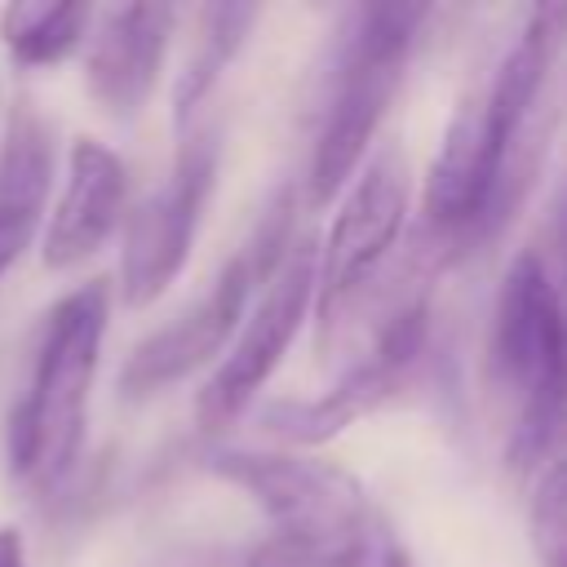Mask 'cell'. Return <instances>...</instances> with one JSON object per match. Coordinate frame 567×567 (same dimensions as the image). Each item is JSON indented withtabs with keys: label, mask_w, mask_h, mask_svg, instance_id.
I'll list each match as a JSON object with an SVG mask.
<instances>
[{
	"label": "cell",
	"mask_w": 567,
	"mask_h": 567,
	"mask_svg": "<svg viewBox=\"0 0 567 567\" xmlns=\"http://www.w3.org/2000/svg\"><path fill=\"white\" fill-rule=\"evenodd\" d=\"M111 319L106 279L71 288L44 319L27 394L13 403L4 425L9 474L35 492H58L84 452V408L102 363Z\"/></svg>",
	"instance_id": "cell-1"
},
{
	"label": "cell",
	"mask_w": 567,
	"mask_h": 567,
	"mask_svg": "<svg viewBox=\"0 0 567 567\" xmlns=\"http://www.w3.org/2000/svg\"><path fill=\"white\" fill-rule=\"evenodd\" d=\"M425 4H354L346 9L315 97V128L306 155V199L328 204L363 159L381 115L412 58Z\"/></svg>",
	"instance_id": "cell-2"
},
{
	"label": "cell",
	"mask_w": 567,
	"mask_h": 567,
	"mask_svg": "<svg viewBox=\"0 0 567 567\" xmlns=\"http://www.w3.org/2000/svg\"><path fill=\"white\" fill-rule=\"evenodd\" d=\"M487 377L509 408V465L532 470L558 456V412L567 390V315L558 270L545 248H523L496 292Z\"/></svg>",
	"instance_id": "cell-3"
},
{
	"label": "cell",
	"mask_w": 567,
	"mask_h": 567,
	"mask_svg": "<svg viewBox=\"0 0 567 567\" xmlns=\"http://www.w3.org/2000/svg\"><path fill=\"white\" fill-rule=\"evenodd\" d=\"M204 465L244 487L270 518L275 536L257 554V567H346L377 523L363 483L332 461L217 447Z\"/></svg>",
	"instance_id": "cell-4"
},
{
	"label": "cell",
	"mask_w": 567,
	"mask_h": 567,
	"mask_svg": "<svg viewBox=\"0 0 567 567\" xmlns=\"http://www.w3.org/2000/svg\"><path fill=\"white\" fill-rule=\"evenodd\" d=\"M292 208H297L292 186H279L270 195V204L261 208L257 226L248 230V239L217 270V279L204 288V297L190 301L173 323L155 328L146 341L133 346V354L120 368V394L124 399L159 394L164 385L190 377L213 354H221V346L244 323V310H248L252 288H261L279 270L284 252L292 248L288 244L292 239Z\"/></svg>",
	"instance_id": "cell-5"
},
{
	"label": "cell",
	"mask_w": 567,
	"mask_h": 567,
	"mask_svg": "<svg viewBox=\"0 0 567 567\" xmlns=\"http://www.w3.org/2000/svg\"><path fill=\"white\" fill-rule=\"evenodd\" d=\"M408 164L394 146L377 151L368 168L354 177L315 270V319H319V346L328 350L346 323V310L359 306L363 288L377 279L385 252L394 248L403 217H408Z\"/></svg>",
	"instance_id": "cell-6"
},
{
	"label": "cell",
	"mask_w": 567,
	"mask_h": 567,
	"mask_svg": "<svg viewBox=\"0 0 567 567\" xmlns=\"http://www.w3.org/2000/svg\"><path fill=\"white\" fill-rule=\"evenodd\" d=\"M430 341V292L412 288L408 297H399L377 328L372 350L350 363L323 394L315 399H279L261 412V425L297 447H319L328 439H337L346 425L363 421L368 412H377L421 363Z\"/></svg>",
	"instance_id": "cell-7"
},
{
	"label": "cell",
	"mask_w": 567,
	"mask_h": 567,
	"mask_svg": "<svg viewBox=\"0 0 567 567\" xmlns=\"http://www.w3.org/2000/svg\"><path fill=\"white\" fill-rule=\"evenodd\" d=\"M217 128H199L182 142L173 173L128 213L124 221V248H120V297L124 306L142 310L168 292V284L182 275L204 204L217 182Z\"/></svg>",
	"instance_id": "cell-8"
},
{
	"label": "cell",
	"mask_w": 567,
	"mask_h": 567,
	"mask_svg": "<svg viewBox=\"0 0 567 567\" xmlns=\"http://www.w3.org/2000/svg\"><path fill=\"white\" fill-rule=\"evenodd\" d=\"M315 270H319V248L301 239L284 252L279 270L266 279V292L257 297L230 354L213 368V377L204 381V390L195 399V416L208 434L226 430L248 408V399L270 381L279 359L288 354V346L315 301Z\"/></svg>",
	"instance_id": "cell-9"
},
{
	"label": "cell",
	"mask_w": 567,
	"mask_h": 567,
	"mask_svg": "<svg viewBox=\"0 0 567 567\" xmlns=\"http://www.w3.org/2000/svg\"><path fill=\"white\" fill-rule=\"evenodd\" d=\"M173 22L177 13L168 4H115L89 27L84 89L111 120L128 124L151 102Z\"/></svg>",
	"instance_id": "cell-10"
},
{
	"label": "cell",
	"mask_w": 567,
	"mask_h": 567,
	"mask_svg": "<svg viewBox=\"0 0 567 567\" xmlns=\"http://www.w3.org/2000/svg\"><path fill=\"white\" fill-rule=\"evenodd\" d=\"M124 199H128L124 159L97 137H75L66 151L62 195L44 226V252H40L44 266L71 270L89 261L124 221Z\"/></svg>",
	"instance_id": "cell-11"
},
{
	"label": "cell",
	"mask_w": 567,
	"mask_h": 567,
	"mask_svg": "<svg viewBox=\"0 0 567 567\" xmlns=\"http://www.w3.org/2000/svg\"><path fill=\"white\" fill-rule=\"evenodd\" d=\"M53 186V124L18 97L0 133V275L31 248Z\"/></svg>",
	"instance_id": "cell-12"
},
{
	"label": "cell",
	"mask_w": 567,
	"mask_h": 567,
	"mask_svg": "<svg viewBox=\"0 0 567 567\" xmlns=\"http://www.w3.org/2000/svg\"><path fill=\"white\" fill-rule=\"evenodd\" d=\"M252 22H257L252 4H204L199 9L195 49H190V58H186V66L177 71V84H173V120H177V128H190L195 111L217 89L221 71L235 62V53L244 49Z\"/></svg>",
	"instance_id": "cell-13"
},
{
	"label": "cell",
	"mask_w": 567,
	"mask_h": 567,
	"mask_svg": "<svg viewBox=\"0 0 567 567\" xmlns=\"http://www.w3.org/2000/svg\"><path fill=\"white\" fill-rule=\"evenodd\" d=\"M93 27L89 4H53V0H13L0 9V40L18 66H58L66 62Z\"/></svg>",
	"instance_id": "cell-14"
},
{
	"label": "cell",
	"mask_w": 567,
	"mask_h": 567,
	"mask_svg": "<svg viewBox=\"0 0 567 567\" xmlns=\"http://www.w3.org/2000/svg\"><path fill=\"white\" fill-rule=\"evenodd\" d=\"M532 549L540 567H567V452H558L532 492Z\"/></svg>",
	"instance_id": "cell-15"
},
{
	"label": "cell",
	"mask_w": 567,
	"mask_h": 567,
	"mask_svg": "<svg viewBox=\"0 0 567 567\" xmlns=\"http://www.w3.org/2000/svg\"><path fill=\"white\" fill-rule=\"evenodd\" d=\"M346 567H412L403 540L394 536V527L377 514V523L368 527V536L359 540V549L346 558Z\"/></svg>",
	"instance_id": "cell-16"
},
{
	"label": "cell",
	"mask_w": 567,
	"mask_h": 567,
	"mask_svg": "<svg viewBox=\"0 0 567 567\" xmlns=\"http://www.w3.org/2000/svg\"><path fill=\"white\" fill-rule=\"evenodd\" d=\"M0 567H27V549H22L18 527H0Z\"/></svg>",
	"instance_id": "cell-17"
}]
</instances>
